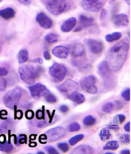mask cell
Here are the masks:
<instances>
[{"instance_id":"1","label":"cell","mask_w":131,"mask_h":154,"mask_svg":"<svg viewBox=\"0 0 131 154\" xmlns=\"http://www.w3.org/2000/svg\"><path fill=\"white\" fill-rule=\"evenodd\" d=\"M129 49L127 43L121 41L109 50L107 53L106 61L111 72H116L122 68L126 61Z\"/></svg>"},{"instance_id":"2","label":"cell","mask_w":131,"mask_h":154,"mask_svg":"<svg viewBox=\"0 0 131 154\" xmlns=\"http://www.w3.org/2000/svg\"><path fill=\"white\" fill-rule=\"evenodd\" d=\"M44 71L41 66L35 67L31 65H24L19 69V72L21 79L29 85H33L36 80Z\"/></svg>"},{"instance_id":"3","label":"cell","mask_w":131,"mask_h":154,"mask_svg":"<svg viewBox=\"0 0 131 154\" xmlns=\"http://www.w3.org/2000/svg\"><path fill=\"white\" fill-rule=\"evenodd\" d=\"M22 96V89L17 87L8 91L3 98V102L5 106L13 109L19 103Z\"/></svg>"},{"instance_id":"4","label":"cell","mask_w":131,"mask_h":154,"mask_svg":"<svg viewBox=\"0 0 131 154\" xmlns=\"http://www.w3.org/2000/svg\"><path fill=\"white\" fill-rule=\"evenodd\" d=\"M44 5L50 13L55 16H58L66 9L67 1L66 0H51Z\"/></svg>"},{"instance_id":"5","label":"cell","mask_w":131,"mask_h":154,"mask_svg":"<svg viewBox=\"0 0 131 154\" xmlns=\"http://www.w3.org/2000/svg\"><path fill=\"white\" fill-rule=\"evenodd\" d=\"M96 82V78L93 75L86 76L80 80V87L86 92L92 94H96L97 92V88L95 85Z\"/></svg>"},{"instance_id":"6","label":"cell","mask_w":131,"mask_h":154,"mask_svg":"<svg viewBox=\"0 0 131 154\" xmlns=\"http://www.w3.org/2000/svg\"><path fill=\"white\" fill-rule=\"evenodd\" d=\"M66 133L65 129L59 126L48 130L45 133V134L46 136L47 141L51 142L62 138L66 135Z\"/></svg>"},{"instance_id":"7","label":"cell","mask_w":131,"mask_h":154,"mask_svg":"<svg viewBox=\"0 0 131 154\" xmlns=\"http://www.w3.org/2000/svg\"><path fill=\"white\" fill-rule=\"evenodd\" d=\"M81 5L85 10L90 12H97L102 9L103 3L99 0H82Z\"/></svg>"},{"instance_id":"8","label":"cell","mask_w":131,"mask_h":154,"mask_svg":"<svg viewBox=\"0 0 131 154\" xmlns=\"http://www.w3.org/2000/svg\"><path fill=\"white\" fill-rule=\"evenodd\" d=\"M49 73L51 77L61 81L64 79L67 73V69L64 66L55 63L50 68Z\"/></svg>"},{"instance_id":"9","label":"cell","mask_w":131,"mask_h":154,"mask_svg":"<svg viewBox=\"0 0 131 154\" xmlns=\"http://www.w3.org/2000/svg\"><path fill=\"white\" fill-rule=\"evenodd\" d=\"M85 42L89 51L93 54H100L104 50V44L98 40L88 38L86 40Z\"/></svg>"},{"instance_id":"10","label":"cell","mask_w":131,"mask_h":154,"mask_svg":"<svg viewBox=\"0 0 131 154\" xmlns=\"http://www.w3.org/2000/svg\"><path fill=\"white\" fill-rule=\"evenodd\" d=\"M28 88L32 97L35 99H39L49 93L45 86L39 83L29 87Z\"/></svg>"},{"instance_id":"11","label":"cell","mask_w":131,"mask_h":154,"mask_svg":"<svg viewBox=\"0 0 131 154\" xmlns=\"http://www.w3.org/2000/svg\"><path fill=\"white\" fill-rule=\"evenodd\" d=\"M98 71L99 75L104 80V83L107 85L111 82V73L107 64L106 61L101 62L98 65Z\"/></svg>"},{"instance_id":"12","label":"cell","mask_w":131,"mask_h":154,"mask_svg":"<svg viewBox=\"0 0 131 154\" xmlns=\"http://www.w3.org/2000/svg\"><path fill=\"white\" fill-rule=\"evenodd\" d=\"M78 88L79 87L76 82L71 79H68L58 87V91L61 92L70 94L77 91Z\"/></svg>"},{"instance_id":"13","label":"cell","mask_w":131,"mask_h":154,"mask_svg":"<svg viewBox=\"0 0 131 154\" xmlns=\"http://www.w3.org/2000/svg\"><path fill=\"white\" fill-rule=\"evenodd\" d=\"M94 19L93 17L83 15H80L79 17V26L75 29L74 32H80L83 29L90 27L94 23Z\"/></svg>"},{"instance_id":"14","label":"cell","mask_w":131,"mask_h":154,"mask_svg":"<svg viewBox=\"0 0 131 154\" xmlns=\"http://www.w3.org/2000/svg\"><path fill=\"white\" fill-rule=\"evenodd\" d=\"M36 20L40 27L46 29L52 27L53 22L51 19L43 12H40L37 15Z\"/></svg>"},{"instance_id":"15","label":"cell","mask_w":131,"mask_h":154,"mask_svg":"<svg viewBox=\"0 0 131 154\" xmlns=\"http://www.w3.org/2000/svg\"><path fill=\"white\" fill-rule=\"evenodd\" d=\"M68 50L71 55L75 58L80 57L84 55L85 53L84 46L79 43L72 44L70 46Z\"/></svg>"},{"instance_id":"16","label":"cell","mask_w":131,"mask_h":154,"mask_svg":"<svg viewBox=\"0 0 131 154\" xmlns=\"http://www.w3.org/2000/svg\"><path fill=\"white\" fill-rule=\"evenodd\" d=\"M112 21L114 24L118 27H126L129 23L127 16L123 14H118L114 16Z\"/></svg>"},{"instance_id":"17","label":"cell","mask_w":131,"mask_h":154,"mask_svg":"<svg viewBox=\"0 0 131 154\" xmlns=\"http://www.w3.org/2000/svg\"><path fill=\"white\" fill-rule=\"evenodd\" d=\"M69 53L68 48L62 45L57 46L52 50L53 54L60 59H65L67 57Z\"/></svg>"},{"instance_id":"18","label":"cell","mask_w":131,"mask_h":154,"mask_svg":"<svg viewBox=\"0 0 131 154\" xmlns=\"http://www.w3.org/2000/svg\"><path fill=\"white\" fill-rule=\"evenodd\" d=\"M76 20L74 17H70L65 20L61 25V31L64 32H68L73 29L76 26Z\"/></svg>"},{"instance_id":"19","label":"cell","mask_w":131,"mask_h":154,"mask_svg":"<svg viewBox=\"0 0 131 154\" xmlns=\"http://www.w3.org/2000/svg\"><path fill=\"white\" fill-rule=\"evenodd\" d=\"M94 149L90 146L83 145L78 146L72 152L73 154H92Z\"/></svg>"},{"instance_id":"20","label":"cell","mask_w":131,"mask_h":154,"mask_svg":"<svg viewBox=\"0 0 131 154\" xmlns=\"http://www.w3.org/2000/svg\"><path fill=\"white\" fill-rule=\"evenodd\" d=\"M16 12L13 8H8L0 10V17L5 20L13 18L16 15Z\"/></svg>"},{"instance_id":"21","label":"cell","mask_w":131,"mask_h":154,"mask_svg":"<svg viewBox=\"0 0 131 154\" xmlns=\"http://www.w3.org/2000/svg\"><path fill=\"white\" fill-rule=\"evenodd\" d=\"M67 98L77 104H80L84 102L85 101L84 95L76 91L69 94L67 96Z\"/></svg>"},{"instance_id":"22","label":"cell","mask_w":131,"mask_h":154,"mask_svg":"<svg viewBox=\"0 0 131 154\" xmlns=\"http://www.w3.org/2000/svg\"><path fill=\"white\" fill-rule=\"evenodd\" d=\"M13 122L11 119H6L0 125V133H7L14 127Z\"/></svg>"},{"instance_id":"23","label":"cell","mask_w":131,"mask_h":154,"mask_svg":"<svg viewBox=\"0 0 131 154\" xmlns=\"http://www.w3.org/2000/svg\"><path fill=\"white\" fill-rule=\"evenodd\" d=\"M29 58V53L26 49L21 50L18 55V60L19 63L22 64L27 61Z\"/></svg>"},{"instance_id":"24","label":"cell","mask_w":131,"mask_h":154,"mask_svg":"<svg viewBox=\"0 0 131 154\" xmlns=\"http://www.w3.org/2000/svg\"><path fill=\"white\" fill-rule=\"evenodd\" d=\"M122 36V34L120 32H115L111 34H108L105 36L106 41L108 42H113L119 40Z\"/></svg>"},{"instance_id":"25","label":"cell","mask_w":131,"mask_h":154,"mask_svg":"<svg viewBox=\"0 0 131 154\" xmlns=\"http://www.w3.org/2000/svg\"><path fill=\"white\" fill-rule=\"evenodd\" d=\"M119 145L117 142L115 141H108L103 147L104 150H115L119 148Z\"/></svg>"},{"instance_id":"26","label":"cell","mask_w":131,"mask_h":154,"mask_svg":"<svg viewBox=\"0 0 131 154\" xmlns=\"http://www.w3.org/2000/svg\"><path fill=\"white\" fill-rule=\"evenodd\" d=\"M100 138L101 141H105L110 139L111 137V134L110 130L107 129H102L100 131L99 134Z\"/></svg>"},{"instance_id":"27","label":"cell","mask_w":131,"mask_h":154,"mask_svg":"<svg viewBox=\"0 0 131 154\" xmlns=\"http://www.w3.org/2000/svg\"><path fill=\"white\" fill-rule=\"evenodd\" d=\"M44 39L48 43L54 44L58 41V35L51 33L46 35Z\"/></svg>"},{"instance_id":"28","label":"cell","mask_w":131,"mask_h":154,"mask_svg":"<svg viewBox=\"0 0 131 154\" xmlns=\"http://www.w3.org/2000/svg\"><path fill=\"white\" fill-rule=\"evenodd\" d=\"M13 149V146L8 141H5L4 143H0V150L3 152H11Z\"/></svg>"},{"instance_id":"29","label":"cell","mask_w":131,"mask_h":154,"mask_svg":"<svg viewBox=\"0 0 131 154\" xmlns=\"http://www.w3.org/2000/svg\"><path fill=\"white\" fill-rule=\"evenodd\" d=\"M84 138V135L82 134H78L71 138L69 140V143L71 145H76L79 141L82 140Z\"/></svg>"},{"instance_id":"30","label":"cell","mask_w":131,"mask_h":154,"mask_svg":"<svg viewBox=\"0 0 131 154\" xmlns=\"http://www.w3.org/2000/svg\"><path fill=\"white\" fill-rule=\"evenodd\" d=\"M125 116L123 115L119 114L117 115L114 118L113 120V123L115 125L122 124L125 121Z\"/></svg>"},{"instance_id":"31","label":"cell","mask_w":131,"mask_h":154,"mask_svg":"<svg viewBox=\"0 0 131 154\" xmlns=\"http://www.w3.org/2000/svg\"><path fill=\"white\" fill-rule=\"evenodd\" d=\"M95 121V119L94 117L92 116H89L83 119V123L86 126H90L94 125Z\"/></svg>"},{"instance_id":"32","label":"cell","mask_w":131,"mask_h":154,"mask_svg":"<svg viewBox=\"0 0 131 154\" xmlns=\"http://www.w3.org/2000/svg\"><path fill=\"white\" fill-rule=\"evenodd\" d=\"M114 108V104L113 103L109 102L103 105L102 109L106 113H110L113 110Z\"/></svg>"},{"instance_id":"33","label":"cell","mask_w":131,"mask_h":154,"mask_svg":"<svg viewBox=\"0 0 131 154\" xmlns=\"http://www.w3.org/2000/svg\"><path fill=\"white\" fill-rule=\"evenodd\" d=\"M80 126L77 123H73L70 124L68 126V131L70 132H76L80 130Z\"/></svg>"},{"instance_id":"34","label":"cell","mask_w":131,"mask_h":154,"mask_svg":"<svg viewBox=\"0 0 131 154\" xmlns=\"http://www.w3.org/2000/svg\"><path fill=\"white\" fill-rule=\"evenodd\" d=\"M119 141L122 143L124 144H129L130 143V136L128 134H123L120 136Z\"/></svg>"},{"instance_id":"35","label":"cell","mask_w":131,"mask_h":154,"mask_svg":"<svg viewBox=\"0 0 131 154\" xmlns=\"http://www.w3.org/2000/svg\"><path fill=\"white\" fill-rule=\"evenodd\" d=\"M58 149H60L63 152H68L69 149V145L66 143H59L57 145Z\"/></svg>"},{"instance_id":"36","label":"cell","mask_w":131,"mask_h":154,"mask_svg":"<svg viewBox=\"0 0 131 154\" xmlns=\"http://www.w3.org/2000/svg\"><path fill=\"white\" fill-rule=\"evenodd\" d=\"M45 96L46 101L47 102L51 103H54L57 102L56 97L52 94H50V92Z\"/></svg>"},{"instance_id":"37","label":"cell","mask_w":131,"mask_h":154,"mask_svg":"<svg viewBox=\"0 0 131 154\" xmlns=\"http://www.w3.org/2000/svg\"><path fill=\"white\" fill-rule=\"evenodd\" d=\"M27 143V137L25 134H20L17 138L16 145L18 144L21 145L23 143Z\"/></svg>"},{"instance_id":"38","label":"cell","mask_w":131,"mask_h":154,"mask_svg":"<svg viewBox=\"0 0 131 154\" xmlns=\"http://www.w3.org/2000/svg\"><path fill=\"white\" fill-rule=\"evenodd\" d=\"M122 97L125 100L129 101L130 99V90L129 88L127 89L122 93Z\"/></svg>"},{"instance_id":"39","label":"cell","mask_w":131,"mask_h":154,"mask_svg":"<svg viewBox=\"0 0 131 154\" xmlns=\"http://www.w3.org/2000/svg\"><path fill=\"white\" fill-rule=\"evenodd\" d=\"M44 148V149H45V150L46 151L47 153L51 154H59L56 149L52 146H48L45 147Z\"/></svg>"},{"instance_id":"40","label":"cell","mask_w":131,"mask_h":154,"mask_svg":"<svg viewBox=\"0 0 131 154\" xmlns=\"http://www.w3.org/2000/svg\"><path fill=\"white\" fill-rule=\"evenodd\" d=\"M44 106H43V110L42 111L41 110H38L36 113V117L38 120H41V119H43L44 120L45 119V112H44Z\"/></svg>"},{"instance_id":"41","label":"cell","mask_w":131,"mask_h":154,"mask_svg":"<svg viewBox=\"0 0 131 154\" xmlns=\"http://www.w3.org/2000/svg\"><path fill=\"white\" fill-rule=\"evenodd\" d=\"M7 82L5 79L0 78V91H2L6 88Z\"/></svg>"},{"instance_id":"42","label":"cell","mask_w":131,"mask_h":154,"mask_svg":"<svg viewBox=\"0 0 131 154\" xmlns=\"http://www.w3.org/2000/svg\"><path fill=\"white\" fill-rule=\"evenodd\" d=\"M34 113L33 111L27 110L26 111V113H25V116L26 119H29V120H31L34 117Z\"/></svg>"},{"instance_id":"43","label":"cell","mask_w":131,"mask_h":154,"mask_svg":"<svg viewBox=\"0 0 131 154\" xmlns=\"http://www.w3.org/2000/svg\"><path fill=\"white\" fill-rule=\"evenodd\" d=\"M107 11L105 9H103L100 14V19L101 21L105 20L107 16Z\"/></svg>"},{"instance_id":"44","label":"cell","mask_w":131,"mask_h":154,"mask_svg":"<svg viewBox=\"0 0 131 154\" xmlns=\"http://www.w3.org/2000/svg\"><path fill=\"white\" fill-rule=\"evenodd\" d=\"M8 74V70L5 68L0 67V76H6Z\"/></svg>"},{"instance_id":"45","label":"cell","mask_w":131,"mask_h":154,"mask_svg":"<svg viewBox=\"0 0 131 154\" xmlns=\"http://www.w3.org/2000/svg\"><path fill=\"white\" fill-rule=\"evenodd\" d=\"M59 110L63 113H66L69 110V107L66 105H61L59 107Z\"/></svg>"},{"instance_id":"46","label":"cell","mask_w":131,"mask_h":154,"mask_svg":"<svg viewBox=\"0 0 131 154\" xmlns=\"http://www.w3.org/2000/svg\"><path fill=\"white\" fill-rule=\"evenodd\" d=\"M18 2L25 5H29L31 4L32 0H17Z\"/></svg>"},{"instance_id":"47","label":"cell","mask_w":131,"mask_h":154,"mask_svg":"<svg viewBox=\"0 0 131 154\" xmlns=\"http://www.w3.org/2000/svg\"><path fill=\"white\" fill-rule=\"evenodd\" d=\"M43 55H44V59H45L46 60H51V55L48 51H45L44 52V54H43Z\"/></svg>"},{"instance_id":"48","label":"cell","mask_w":131,"mask_h":154,"mask_svg":"<svg viewBox=\"0 0 131 154\" xmlns=\"http://www.w3.org/2000/svg\"><path fill=\"white\" fill-rule=\"evenodd\" d=\"M108 128L114 130H119V127H118V125L115 124H113L111 125V126H108Z\"/></svg>"},{"instance_id":"49","label":"cell","mask_w":131,"mask_h":154,"mask_svg":"<svg viewBox=\"0 0 131 154\" xmlns=\"http://www.w3.org/2000/svg\"><path fill=\"white\" fill-rule=\"evenodd\" d=\"M124 129L126 131L129 132L130 131V122L126 123L124 126Z\"/></svg>"},{"instance_id":"50","label":"cell","mask_w":131,"mask_h":154,"mask_svg":"<svg viewBox=\"0 0 131 154\" xmlns=\"http://www.w3.org/2000/svg\"><path fill=\"white\" fill-rule=\"evenodd\" d=\"M47 140V137L45 135V134H41V135L39 137V141L40 143H42V140Z\"/></svg>"},{"instance_id":"51","label":"cell","mask_w":131,"mask_h":154,"mask_svg":"<svg viewBox=\"0 0 131 154\" xmlns=\"http://www.w3.org/2000/svg\"><path fill=\"white\" fill-rule=\"evenodd\" d=\"M33 62H36V63L42 64L43 63V60L41 58H38L35 60H33Z\"/></svg>"},{"instance_id":"52","label":"cell","mask_w":131,"mask_h":154,"mask_svg":"<svg viewBox=\"0 0 131 154\" xmlns=\"http://www.w3.org/2000/svg\"><path fill=\"white\" fill-rule=\"evenodd\" d=\"M8 115V113H7V111L5 110H2L0 112V119H2V115Z\"/></svg>"},{"instance_id":"53","label":"cell","mask_w":131,"mask_h":154,"mask_svg":"<svg viewBox=\"0 0 131 154\" xmlns=\"http://www.w3.org/2000/svg\"><path fill=\"white\" fill-rule=\"evenodd\" d=\"M121 154H129L130 151L128 149H123L120 152Z\"/></svg>"},{"instance_id":"54","label":"cell","mask_w":131,"mask_h":154,"mask_svg":"<svg viewBox=\"0 0 131 154\" xmlns=\"http://www.w3.org/2000/svg\"><path fill=\"white\" fill-rule=\"evenodd\" d=\"M2 43H1V41H0V54H1V52H2Z\"/></svg>"},{"instance_id":"55","label":"cell","mask_w":131,"mask_h":154,"mask_svg":"<svg viewBox=\"0 0 131 154\" xmlns=\"http://www.w3.org/2000/svg\"><path fill=\"white\" fill-rule=\"evenodd\" d=\"M124 1H125V2L128 4V5H129V6L130 5V0H124Z\"/></svg>"},{"instance_id":"56","label":"cell","mask_w":131,"mask_h":154,"mask_svg":"<svg viewBox=\"0 0 131 154\" xmlns=\"http://www.w3.org/2000/svg\"><path fill=\"white\" fill-rule=\"evenodd\" d=\"M37 153L38 154H45L44 152H37Z\"/></svg>"},{"instance_id":"57","label":"cell","mask_w":131,"mask_h":154,"mask_svg":"<svg viewBox=\"0 0 131 154\" xmlns=\"http://www.w3.org/2000/svg\"><path fill=\"white\" fill-rule=\"evenodd\" d=\"M106 154H113V153H112V152H106Z\"/></svg>"},{"instance_id":"58","label":"cell","mask_w":131,"mask_h":154,"mask_svg":"<svg viewBox=\"0 0 131 154\" xmlns=\"http://www.w3.org/2000/svg\"><path fill=\"white\" fill-rule=\"evenodd\" d=\"M111 2H114V1H116V0H110Z\"/></svg>"},{"instance_id":"59","label":"cell","mask_w":131,"mask_h":154,"mask_svg":"<svg viewBox=\"0 0 131 154\" xmlns=\"http://www.w3.org/2000/svg\"><path fill=\"white\" fill-rule=\"evenodd\" d=\"M2 1H3V0H0V3H1V2H2Z\"/></svg>"}]
</instances>
